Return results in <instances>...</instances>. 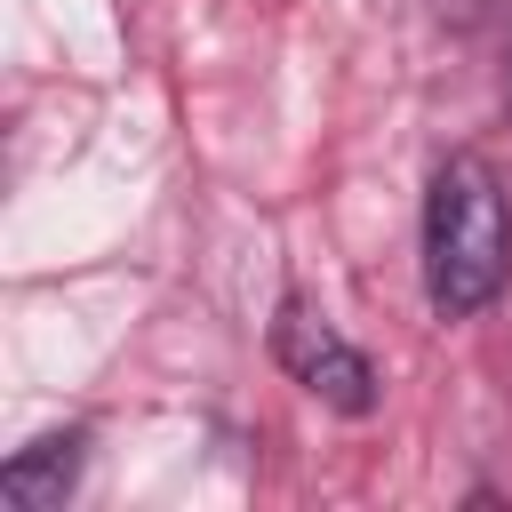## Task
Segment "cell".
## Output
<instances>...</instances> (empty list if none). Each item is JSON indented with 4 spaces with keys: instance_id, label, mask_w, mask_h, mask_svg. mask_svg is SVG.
<instances>
[{
    "instance_id": "obj_1",
    "label": "cell",
    "mask_w": 512,
    "mask_h": 512,
    "mask_svg": "<svg viewBox=\"0 0 512 512\" xmlns=\"http://www.w3.org/2000/svg\"><path fill=\"white\" fill-rule=\"evenodd\" d=\"M512 280V192L488 152H448L424 184V304L480 320Z\"/></svg>"
},
{
    "instance_id": "obj_2",
    "label": "cell",
    "mask_w": 512,
    "mask_h": 512,
    "mask_svg": "<svg viewBox=\"0 0 512 512\" xmlns=\"http://www.w3.org/2000/svg\"><path fill=\"white\" fill-rule=\"evenodd\" d=\"M272 360L312 400H328L336 416H368L376 408V360L352 336H336V320L312 296H280V312H272Z\"/></svg>"
},
{
    "instance_id": "obj_3",
    "label": "cell",
    "mask_w": 512,
    "mask_h": 512,
    "mask_svg": "<svg viewBox=\"0 0 512 512\" xmlns=\"http://www.w3.org/2000/svg\"><path fill=\"white\" fill-rule=\"evenodd\" d=\"M88 464V432H40L32 448H16L0 464V504L8 512H64V496L80 488Z\"/></svg>"
}]
</instances>
